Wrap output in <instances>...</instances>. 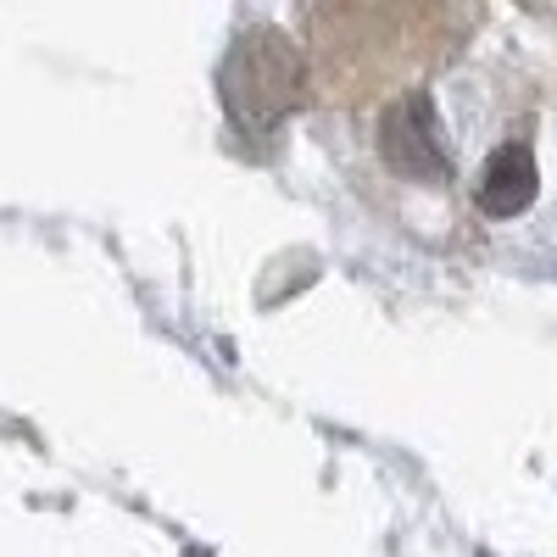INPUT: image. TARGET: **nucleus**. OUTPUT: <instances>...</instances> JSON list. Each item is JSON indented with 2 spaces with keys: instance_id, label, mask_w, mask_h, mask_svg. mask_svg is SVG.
Masks as SVG:
<instances>
[{
  "instance_id": "2",
  "label": "nucleus",
  "mask_w": 557,
  "mask_h": 557,
  "mask_svg": "<svg viewBox=\"0 0 557 557\" xmlns=\"http://www.w3.org/2000/svg\"><path fill=\"white\" fill-rule=\"evenodd\" d=\"M380 146H385V162H391L396 173H407V178H441V173H446L441 128H435L424 96H407V101L391 107Z\"/></svg>"
},
{
  "instance_id": "1",
  "label": "nucleus",
  "mask_w": 557,
  "mask_h": 557,
  "mask_svg": "<svg viewBox=\"0 0 557 557\" xmlns=\"http://www.w3.org/2000/svg\"><path fill=\"white\" fill-rule=\"evenodd\" d=\"M307 89V57L290 34L251 28L223 62V101L240 123H278Z\"/></svg>"
},
{
  "instance_id": "3",
  "label": "nucleus",
  "mask_w": 557,
  "mask_h": 557,
  "mask_svg": "<svg viewBox=\"0 0 557 557\" xmlns=\"http://www.w3.org/2000/svg\"><path fill=\"white\" fill-rule=\"evenodd\" d=\"M530 190H535L530 151H524V146L496 151V157H491V168H485V190H480V201H485L491 212H519V207L530 201Z\"/></svg>"
}]
</instances>
